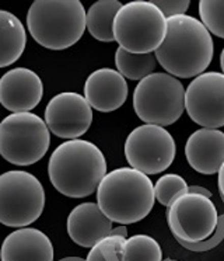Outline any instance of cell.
<instances>
[{
  "mask_svg": "<svg viewBox=\"0 0 224 261\" xmlns=\"http://www.w3.org/2000/svg\"><path fill=\"white\" fill-rule=\"evenodd\" d=\"M45 124L55 137L73 141L84 135L93 122V108L78 93L65 91L49 100L45 108Z\"/></svg>",
  "mask_w": 224,
  "mask_h": 261,
  "instance_id": "obj_12",
  "label": "cell"
},
{
  "mask_svg": "<svg viewBox=\"0 0 224 261\" xmlns=\"http://www.w3.org/2000/svg\"><path fill=\"white\" fill-rule=\"evenodd\" d=\"M188 182L184 177L175 173H168L161 176L154 184V198L158 204L170 206L181 195L188 193Z\"/></svg>",
  "mask_w": 224,
  "mask_h": 261,
  "instance_id": "obj_22",
  "label": "cell"
},
{
  "mask_svg": "<svg viewBox=\"0 0 224 261\" xmlns=\"http://www.w3.org/2000/svg\"><path fill=\"white\" fill-rule=\"evenodd\" d=\"M27 27L37 44L63 51L83 37L86 10L78 0H35L28 9Z\"/></svg>",
  "mask_w": 224,
  "mask_h": 261,
  "instance_id": "obj_4",
  "label": "cell"
},
{
  "mask_svg": "<svg viewBox=\"0 0 224 261\" xmlns=\"http://www.w3.org/2000/svg\"><path fill=\"white\" fill-rule=\"evenodd\" d=\"M121 255L122 261H162L161 246L147 234H134L125 239Z\"/></svg>",
  "mask_w": 224,
  "mask_h": 261,
  "instance_id": "obj_21",
  "label": "cell"
},
{
  "mask_svg": "<svg viewBox=\"0 0 224 261\" xmlns=\"http://www.w3.org/2000/svg\"><path fill=\"white\" fill-rule=\"evenodd\" d=\"M122 3L119 0H98L93 3L86 14V27L90 35L101 42L114 40V20Z\"/></svg>",
  "mask_w": 224,
  "mask_h": 261,
  "instance_id": "obj_19",
  "label": "cell"
},
{
  "mask_svg": "<svg viewBox=\"0 0 224 261\" xmlns=\"http://www.w3.org/2000/svg\"><path fill=\"white\" fill-rule=\"evenodd\" d=\"M175 154V141L162 126L140 125L125 141V156L129 166L146 176L167 170L173 165Z\"/></svg>",
  "mask_w": 224,
  "mask_h": 261,
  "instance_id": "obj_9",
  "label": "cell"
},
{
  "mask_svg": "<svg viewBox=\"0 0 224 261\" xmlns=\"http://www.w3.org/2000/svg\"><path fill=\"white\" fill-rule=\"evenodd\" d=\"M125 238L109 234L90 249L84 261H122L121 249Z\"/></svg>",
  "mask_w": 224,
  "mask_h": 261,
  "instance_id": "obj_24",
  "label": "cell"
},
{
  "mask_svg": "<svg viewBox=\"0 0 224 261\" xmlns=\"http://www.w3.org/2000/svg\"><path fill=\"white\" fill-rule=\"evenodd\" d=\"M218 190H220V197L224 198V163L218 170Z\"/></svg>",
  "mask_w": 224,
  "mask_h": 261,
  "instance_id": "obj_28",
  "label": "cell"
},
{
  "mask_svg": "<svg viewBox=\"0 0 224 261\" xmlns=\"http://www.w3.org/2000/svg\"><path fill=\"white\" fill-rule=\"evenodd\" d=\"M45 208V190L37 177L24 170L0 174V223L28 227L38 221Z\"/></svg>",
  "mask_w": 224,
  "mask_h": 261,
  "instance_id": "obj_8",
  "label": "cell"
},
{
  "mask_svg": "<svg viewBox=\"0 0 224 261\" xmlns=\"http://www.w3.org/2000/svg\"><path fill=\"white\" fill-rule=\"evenodd\" d=\"M167 33V18L151 2L122 5L114 20V40L130 54H154Z\"/></svg>",
  "mask_w": 224,
  "mask_h": 261,
  "instance_id": "obj_5",
  "label": "cell"
},
{
  "mask_svg": "<svg viewBox=\"0 0 224 261\" xmlns=\"http://www.w3.org/2000/svg\"><path fill=\"white\" fill-rule=\"evenodd\" d=\"M128 83L115 69H97L84 83V98L90 107L100 113H112L128 98Z\"/></svg>",
  "mask_w": 224,
  "mask_h": 261,
  "instance_id": "obj_14",
  "label": "cell"
},
{
  "mask_svg": "<svg viewBox=\"0 0 224 261\" xmlns=\"http://www.w3.org/2000/svg\"><path fill=\"white\" fill-rule=\"evenodd\" d=\"M185 156L189 166L201 174H216L224 163V132L201 128L190 134L185 143Z\"/></svg>",
  "mask_w": 224,
  "mask_h": 261,
  "instance_id": "obj_15",
  "label": "cell"
},
{
  "mask_svg": "<svg viewBox=\"0 0 224 261\" xmlns=\"http://www.w3.org/2000/svg\"><path fill=\"white\" fill-rule=\"evenodd\" d=\"M220 68L223 70V74H224V48L221 49V54H220Z\"/></svg>",
  "mask_w": 224,
  "mask_h": 261,
  "instance_id": "obj_30",
  "label": "cell"
},
{
  "mask_svg": "<svg viewBox=\"0 0 224 261\" xmlns=\"http://www.w3.org/2000/svg\"><path fill=\"white\" fill-rule=\"evenodd\" d=\"M214 55L212 34L192 16L167 18V33L154 51L157 62L174 77L190 79L205 73Z\"/></svg>",
  "mask_w": 224,
  "mask_h": 261,
  "instance_id": "obj_1",
  "label": "cell"
},
{
  "mask_svg": "<svg viewBox=\"0 0 224 261\" xmlns=\"http://www.w3.org/2000/svg\"><path fill=\"white\" fill-rule=\"evenodd\" d=\"M218 214L212 198L186 193L168 206L167 223L177 240L198 243L212 236L217 227Z\"/></svg>",
  "mask_w": 224,
  "mask_h": 261,
  "instance_id": "obj_10",
  "label": "cell"
},
{
  "mask_svg": "<svg viewBox=\"0 0 224 261\" xmlns=\"http://www.w3.org/2000/svg\"><path fill=\"white\" fill-rule=\"evenodd\" d=\"M50 239L35 227H20L7 234L2 243V261H53Z\"/></svg>",
  "mask_w": 224,
  "mask_h": 261,
  "instance_id": "obj_16",
  "label": "cell"
},
{
  "mask_svg": "<svg viewBox=\"0 0 224 261\" xmlns=\"http://www.w3.org/2000/svg\"><path fill=\"white\" fill-rule=\"evenodd\" d=\"M151 3L162 13L165 18L184 16L189 9V0H151Z\"/></svg>",
  "mask_w": 224,
  "mask_h": 261,
  "instance_id": "obj_26",
  "label": "cell"
},
{
  "mask_svg": "<svg viewBox=\"0 0 224 261\" xmlns=\"http://www.w3.org/2000/svg\"><path fill=\"white\" fill-rule=\"evenodd\" d=\"M112 222L106 218L95 202H84L74 206L67 216V234L72 242L91 249L111 234Z\"/></svg>",
  "mask_w": 224,
  "mask_h": 261,
  "instance_id": "obj_17",
  "label": "cell"
},
{
  "mask_svg": "<svg viewBox=\"0 0 224 261\" xmlns=\"http://www.w3.org/2000/svg\"><path fill=\"white\" fill-rule=\"evenodd\" d=\"M49 145V129L37 114H10L0 122V154L11 165H35L46 154Z\"/></svg>",
  "mask_w": 224,
  "mask_h": 261,
  "instance_id": "obj_7",
  "label": "cell"
},
{
  "mask_svg": "<svg viewBox=\"0 0 224 261\" xmlns=\"http://www.w3.org/2000/svg\"><path fill=\"white\" fill-rule=\"evenodd\" d=\"M115 66L125 79L140 82L154 73L157 59L154 54H130L118 46L115 51Z\"/></svg>",
  "mask_w": 224,
  "mask_h": 261,
  "instance_id": "obj_20",
  "label": "cell"
},
{
  "mask_svg": "<svg viewBox=\"0 0 224 261\" xmlns=\"http://www.w3.org/2000/svg\"><path fill=\"white\" fill-rule=\"evenodd\" d=\"M165 261H178V260H165Z\"/></svg>",
  "mask_w": 224,
  "mask_h": 261,
  "instance_id": "obj_31",
  "label": "cell"
},
{
  "mask_svg": "<svg viewBox=\"0 0 224 261\" xmlns=\"http://www.w3.org/2000/svg\"><path fill=\"white\" fill-rule=\"evenodd\" d=\"M44 97V83L34 70L14 68L0 77V104L13 114L30 113Z\"/></svg>",
  "mask_w": 224,
  "mask_h": 261,
  "instance_id": "obj_13",
  "label": "cell"
},
{
  "mask_svg": "<svg viewBox=\"0 0 224 261\" xmlns=\"http://www.w3.org/2000/svg\"><path fill=\"white\" fill-rule=\"evenodd\" d=\"M27 33L13 13L0 10V68H7L21 58Z\"/></svg>",
  "mask_w": 224,
  "mask_h": 261,
  "instance_id": "obj_18",
  "label": "cell"
},
{
  "mask_svg": "<svg viewBox=\"0 0 224 261\" xmlns=\"http://www.w3.org/2000/svg\"><path fill=\"white\" fill-rule=\"evenodd\" d=\"M199 16L202 24L210 34L224 40V2L221 0H201Z\"/></svg>",
  "mask_w": 224,
  "mask_h": 261,
  "instance_id": "obj_23",
  "label": "cell"
},
{
  "mask_svg": "<svg viewBox=\"0 0 224 261\" xmlns=\"http://www.w3.org/2000/svg\"><path fill=\"white\" fill-rule=\"evenodd\" d=\"M105 174L104 153L97 145L84 139L61 143L48 162L50 184L69 198H84L94 194Z\"/></svg>",
  "mask_w": 224,
  "mask_h": 261,
  "instance_id": "obj_2",
  "label": "cell"
},
{
  "mask_svg": "<svg viewBox=\"0 0 224 261\" xmlns=\"http://www.w3.org/2000/svg\"><path fill=\"white\" fill-rule=\"evenodd\" d=\"M221 201H223V202H224V198H223V197H221Z\"/></svg>",
  "mask_w": 224,
  "mask_h": 261,
  "instance_id": "obj_32",
  "label": "cell"
},
{
  "mask_svg": "<svg viewBox=\"0 0 224 261\" xmlns=\"http://www.w3.org/2000/svg\"><path fill=\"white\" fill-rule=\"evenodd\" d=\"M133 110L146 125H173L185 111L184 85L165 72L149 74L134 89Z\"/></svg>",
  "mask_w": 224,
  "mask_h": 261,
  "instance_id": "obj_6",
  "label": "cell"
},
{
  "mask_svg": "<svg viewBox=\"0 0 224 261\" xmlns=\"http://www.w3.org/2000/svg\"><path fill=\"white\" fill-rule=\"evenodd\" d=\"M185 111L202 128L224 126V74L205 72L185 89Z\"/></svg>",
  "mask_w": 224,
  "mask_h": 261,
  "instance_id": "obj_11",
  "label": "cell"
},
{
  "mask_svg": "<svg viewBox=\"0 0 224 261\" xmlns=\"http://www.w3.org/2000/svg\"><path fill=\"white\" fill-rule=\"evenodd\" d=\"M111 234H115V236H122V238L126 239V234H128V230L125 226H118L115 229H112Z\"/></svg>",
  "mask_w": 224,
  "mask_h": 261,
  "instance_id": "obj_29",
  "label": "cell"
},
{
  "mask_svg": "<svg viewBox=\"0 0 224 261\" xmlns=\"http://www.w3.org/2000/svg\"><path fill=\"white\" fill-rule=\"evenodd\" d=\"M224 239V215H218L217 227L213 233L212 236L203 242H198V243H188V242H182V240H177L184 249L190 250V251H209V250L217 247L218 244L221 243Z\"/></svg>",
  "mask_w": 224,
  "mask_h": 261,
  "instance_id": "obj_25",
  "label": "cell"
},
{
  "mask_svg": "<svg viewBox=\"0 0 224 261\" xmlns=\"http://www.w3.org/2000/svg\"><path fill=\"white\" fill-rule=\"evenodd\" d=\"M188 193H195V194H201V195H205L207 198H212V193L206 190L205 187H201V186H189L188 187Z\"/></svg>",
  "mask_w": 224,
  "mask_h": 261,
  "instance_id": "obj_27",
  "label": "cell"
},
{
  "mask_svg": "<svg viewBox=\"0 0 224 261\" xmlns=\"http://www.w3.org/2000/svg\"><path fill=\"white\" fill-rule=\"evenodd\" d=\"M154 202V186L149 176L132 167L109 171L97 188V205L101 212L121 226L145 219Z\"/></svg>",
  "mask_w": 224,
  "mask_h": 261,
  "instance_id": "obj_3",
  "label": "cell"
}]
</instances>
